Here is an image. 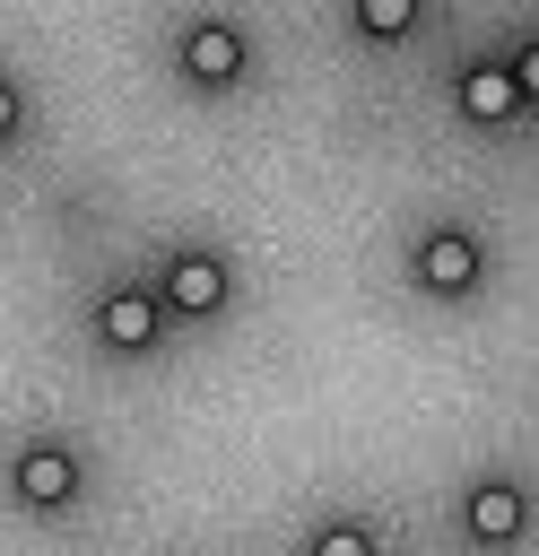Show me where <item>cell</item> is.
<instances>
[{"instance_id":"cell-1","label":"cell","mask_w":539,"mask_h":556,"mask_svg":"<svg viewBox=\"0 0 539 556\" xmlns=\"http://www.w3.org/2000/svg\"><path fill=\"white\" fill-rule=\"evenodd\" d=\"M461 539H469L478 556L522 547V539H530V486H522L513 469H478V478L461 486Z\"/></svg>"},{"instance_id":"cell-2","label":"cell","mask_w":539,"mask_h":556,"mask_svg":"<svg viewBox=\"0 0 539 556\" xmlns=\"http://www.w3.org/2000/svg\"><path fill=\"white\" fill-rule=\"evenodd\" d=\"M478 278H487V243H478L469 226H452V217H443V226H426V235L409 243V287H417V295L461 304Z\"/></svg>"},{"instance_id":"cell-3","label":"cell","mask_w":539,"mask_h":556,"mask_svg":"<svg viewBox=\"0 0 539 556\" xmlns=\"http://www.w3.org/2000/svg\"><path fill=\"white\" fill-rule=\"evenodd\" d=\"M156 295H165V313H183V321H217V313L235 304V269H226V252L183 243V252L156 261Z\"/></svg>"},{"instance_id":"cell-4","label":"cell","mask_w":539,"mask_h":556,"mask_svg":"<svg viewBox=\"0 0 539 556\" xmlns=\"http://www.w3.org/2000/svg\"><path fill=\"white\" fill-rule=\"evenodd\" d=\"M174 70H183V87L226 96V87L252 70V43H243V26H235V17H191V26H183V43H174Z\"/></svg>"},{"instance_id":"cell-5","label":"cell","mask_w":539,"mask_h":556,"mask_svg":"<svg viewBox=\"0 0 539 556\" xmlns=\"http://www.w3.org/2000/svg\"><path fill=\"white\" fill-rule=\"evenodd\" d=\"M9 486H17V504H26V513H70V504L87 495V460H78L70 443L35 434V443H17V460H9Z\"/></svg>"},{"instance_id":"cell-6","label":"cell","mask_w":539,"mask_h":556,"mask_svg":"<svg viewBox=\"0 0 539 556\" xmlns=\"http://www.w3.org/2000/svg\"><path fill=\"white\" fill-rule=\"evenodd\" d=\"M96 339H104L113 356H148V348L165 339V295H156V278H113V287L96 295Z\"/></svg>"},{"instance_id":"cell-7","label":"cell","mask_w":539,"mask_h":556,"mask_svg":"<svg viewBox=\"0 0 539 556\" xmlns=\"http://www.w3.org/2000/svg\"><path fill=\"white\" fill-rule=\"evenodd\" d=\"M452 104H461V122H478V130H513V122L530 113L513 61H461V70H452Z\"/></svg>"},{"instance_id":"cell-8","label":"cell","mask_w":539,"mask_h":556,"mask_svg":"<svg viewBox=\"0 0 539 556\" xmlns=\"http://www.w3.org/2000/svg\"><path fill=\"white\" fill-rule=\"evenodd\" d=\"M417 17H426V0H348V26L365 43H400V35H417Z\"/></svg>"},{"instance_id":"cell-9","label":"cell","mask_w":539,"mask_h":556,"mask_svg":"<svg viewBox=\"0 0 539 556\" xmlns=\"http://www.w3.org/2000/svg\"><path fill=\"white\" fill-rule=\"evenodd\" d=\"M304 556H383V547H374L365 521H322V530L304 539Z\"/></svg>"},{"instance_id":"cell-10","label":"cell","mask_w":539,"mask_h":556,"mask_svg":"<svg viewBox=\"0 0 539 556\" xmlns=\"http://www.w3.org/2000/svg\"><path fill=\"white\" fill-rule=\"evenodd\" d=\"M17 130H26V87H17L9 70H0V148H9Z\"/></svg>"},{"instance_id":"cell-11","label":"cell","mask_w":539,"mask_h":556,"mask_svg":"<svg viewBox=\"0 0 539 556\" xmlns=\"http://www.w3.org/2000/svg\"><path fill=\"white\" fill-rule=\"evenodd\" d=\"M513 78H522V96H530V104H539V35H530V43H522V52H513Z\"/></svg>"}]
</instances>
